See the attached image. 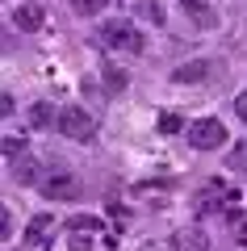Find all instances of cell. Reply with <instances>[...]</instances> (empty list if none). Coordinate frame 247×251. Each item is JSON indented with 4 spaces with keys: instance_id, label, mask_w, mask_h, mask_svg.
<instances>
[{
    "instance_id": "6da1fadb",
    "label": "cell",
    "mask_w": 247,
    "mask_h": 251,
    "mask_svg": "<svg viewBox=\"0 0 247 251\" xmlns=\"http://www.w3.org/2000/svg\"><path fill=\"white\" fill-rule=\"evenodd\" d=\"M101 46H109V50H122V54H138L142 46H147V38L138 34V25L134 21H105V25L97 29Z\"/></svg>"
},
{
    "instance_id": "7a4b0ae2",
    "label": "cell",
    "mask_w": 247,
    "mask_h": 251,
    "mask_svg": "<svg viewBox=\"0 0 247 251\" xmlns=\"http://www.w3.org/2000/svg\"><path fill=\"white\" fill-rule=\"evenodd\" d=\"M235 201H239V188H230L226 180H205V184L197 188L193 205H197V214H226Z\"/></svg>"
},
{
    "instance_id": "3957f363",
    "label": "cell",
    "mask_w": 247,
    "mask_h": 251,
    "mask_svg": "<svg viewBox=\"0 0 247 251\" xmlns=\"http://www.w3.org/2000/svg\"><path fill=\"white\" fill-rule=\"evenodd\" d=\"M55 126H59L71 143H92V138H97V117H92L88 109H80V105L59 109V122Z\"/></svg>"
},
{
    "instance_id": "277c9868",
    "label": "cell",
    "mask_w": 247,
    "mask_h": 251,
    "mask_svg": "<svg viewBox=\"0 0 247 251\" xmlns=\"http://www.w3.org/2000/svg\"><path fill=\"white\" fill-rule=\"evenodd\" d=\"M38 193H42L46 201H67L80 193V180L71 176L67 168H42V176H38Z\"/></svg>"
},
{
    "instance_id": "5b68a950",
    "label": "cell",
    "mask_w": 247,
    "mask_h": 251,
    "mask_svg": "<svg viewBox=\"0 0 247 251\" xmlns=\"http://www.w3.org/2000/svg\"><path fill=\"white\" fill-rule=\"evenodd\" d=\"M222 143H226V126L218 117H201V122L189 126V147L193 151H218Z\"/></svg>"
},
{
    "instance_id": "8992f818",
    "label": "cell",
    "mask_w": 247,
    "mask_h": 251,
    "mask_svg": "<svg viewBox=\"0 0 247 251\" xmlns=\"http://www.w3.org/2000/svg\"><path fill=\"white\" fill-rule=\"evenodd\" d=\"M172 243H176V251H210V239L201 226H180Z\"/></svg>"
},
{
    "instance_id": "52a82bcc",
    "label": "cell",
    "mask_w": 247,
    "mask_h": 251,
    "mask_svg": "<svg viewBox=\"0 0 247 251\" xmlns=\"http://www.w3.org/2000/svg\"><path fill=\"white\" fill-rule=\"evenodd\" d=\"M210 67H214V63H205V59L185 63V67H176V72H172V80H176V84H197V80H205V75H210Z\"/></svg>"
},
{
    "instance_id": "ba28073f",
    "label": "cell",
    "mask_w": 247,
    "mask_h": 251,
    "mask_svg": "<svg viewBox=\"0 0 247 251\" xmlns=\"http://www.w3.org/2000/svg\"><path fill=\"white\" fill-rule=\"evenodd\" d=\"M13 21H17L21 29H29V34H34V29H42V21H46V13L38 9V4H21V9L13 13Z\"/></svg>"
},
{
    "instance_id": "9c48e42d",
    "label": "cell",
    "mask_w": 247,
    "mask_h": 251,
    "mask_svg": "<svg viewBox=\"0 0 247 251\" xmlns=\"http://www.w3.org/2000/svg\"><path fill=\"white\" fill-rule=\"evenodd\" d=\"M180 4H185V13L197 21V25H205V29H214V25H218V17H214V13L205 9V0H180Z\"/></svg>"
},
{
    "instance_id": "30bf717a",
    "label": "cell",
    "mask_w": 247,
    "mask_h": 251,
    "mask_svg": "<svg viewBox=\"0 0 247 251\" xmlns=\"http://www.w3.org/2000/svg\"><path fill=\"white\" fill-rule=\"evenodd\" d=\"M51 122H59V113H55V109L46 105V100H38V105L29 109V126H34V130H46Z\"/></svg>"
},
{
    "instance_id": "8fae6325",
    "label": "cell",
    "mask_w": 247,
    "mask_h": 251,
    "mask_svg": "<svg viewBox=\"0 0 247 251\" xmlns=\"http://www.w3.org/2000/svg\"><path fill=\"white\" fill-rule=\"evenodd\" d=\"M46 230H51V218H46V214L29 218V226H26V243H29V247H34V243H42V239H46Z\"/></svg>"
},
{
    "instance_id": "7c38bea8",
    "label": "cell",
    "mask_w": 247,
    "mask_h": 251,
    "mask_svg": "<svg viewBox=\"0 0 247 251\" xmlns=\"http://www.w3.org/2000/svg\"><path fill=\"white\" fill-rule=\"evenodd\" d=\"M101 75H105V88H109V92H122V88H126V72H122V67H113V63H105Z\"/></svg>"
},
{
    "instance_id": "4fadbf2b",
    "label": "cell",
    "mask_w": 247,
    "mask_h": 251,
    "mask_svg": "<svg viewBox=\"0 0 247 251\" xmlns=\"http://www.w3.org/2000/svg\"><path fill=\"white\" fill-rule=\"evenodd\" d=\"M67 230H105V226H101L97 214H76V218H67Z\"/></svg>"
},
{
    "instance_id": "5bb4252c",
    "label": "cell",
    "mask_w": 247,
    "mask_h": 251,
    "mask_svg": "<svg viewBox=\"0 0 247 251\" xmlns=\"http://www.w3.org/2000/svg\"><path fill=\"white\" fill-rule=\"evenodd\" d=\"M105 4H109V0H71V9H76L80 17H97Z\"/></svg>"
},
{
    "instance_id": "9a60e30c",
    "label": "cell",
    "mask_w": 247,
    "mask_h": 251,
    "mask_svg": "<svg viewBox=\"0 0 247 251\" xmlns=\"http://www.w3.org/2000/svg\"><path fill=\"white\" fill-rule=\"evenodd\" d=\"M176 130H185V117L180 113H164L159 117V134H176Z\"/></svg>"
},
{
    "instance_id": "2e32d148",
    "label": "cell",
    "mask_w": 247,
    "mask_h": 251,
    "mask_svg": "<svg viewBox=\"0 0 247 251\" xmlns=\"http://www.w3.org/2000/svg\"><path fill=\"white\" fill-rule=\"evenodd\" d=\"M67 251H92V239H88V234H80V230H71L67 234Z\"/></svg>"
},
{
    "instance_id": "e0dca14e",
    "label": "cell",
    "mask_w": 247,
    "mask_h": 251,
    "mask_svg": "<svg viewBox=\"0 0 247 251\" xmlns=\"http://www.w3.org/2000/svg\"><path fill=\"white\" fill-rule=\"evenodd\" d=\"M21 151H26V138H9V143H4V155H9V159H17Z\"/></svg>"
},
{
    "instance_id": "ac0fdd59",
    "label": "cell",
    "mask_w": 247,
    "mask_h": 251,
    "mask_svg": "<svg viewBox=\"0 0 247 251\" xmlns=\"http://www.w3.org/2000/svg\"><path fill=\"white\" fill-rule=\"evenodd\" d=\"M0 239H13V214H9V209L0 214Z\"/></svg>"
},
{
    "instance_id": "d6986e66",
    "label": "cell",
    "mask_w": 247,
    "mask_h": 251,
    "mask_svg": "<svg viewBox=\"0 0 247 251\" xmlns=\"http://www.w3.org/2000/svg\"><path fill=\"white\" fill-rule=\"evenodd\" d=\"M230 168H235V172H247V151H243V147L230 155Z\"/></svg>"
},
{
    "instance_id": "ffe728a7",
    "label": "cell",
    "mask_w": 247,
    "mask_h": 251,
    "mask_svg": "<svg viewBox=\"0 0 247 251\" xmlns=\"http://www.w3.org/2000/svg\"><path fill=\"white\" fill-rule=\"evenodd\" d=\"M142 251H176V243H172V247H168V243H159V239H151V243H142Z\"/></svg>"
},
{
    "instance_id": "44dd1931",
    "label": "cell",
    "mask_w": 247,
    "mask_h": 251,
    "mask_svg": "<svg viewBox=\"0 0 247 251\" xmlns=\"http://www.w3.org/2000/svg\"><path fill=\"white\" fill-rule=\"evenodd\" d=\"M235 113L247 122V92H239V97H235Z\"/></svg>"
},
{
    "instance_id": "7402d4cb",
    "label": "cell",
    "mask_w": 247,
    "mask_h": 251,
    "mask_svg": "<svg viewBox=\"0 0 247 251\" xmlns=\"http://www.w3.org/2000/svg\"><path fill=\"white\" fill-rule=\"evenodd\" d=\"M239 243H243V247H247V226H243V230H239Z\"/></svg>"
}]
</instances>
